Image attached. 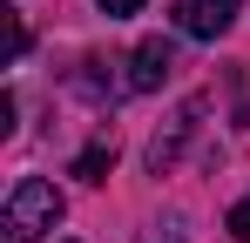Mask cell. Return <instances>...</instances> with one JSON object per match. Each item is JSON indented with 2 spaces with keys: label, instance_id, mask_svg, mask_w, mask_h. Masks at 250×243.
<instances>
[{
  "label": "cell",
  "instance_id": "6da1fadb",
  "mask_svg": "<svg viewBox=\"0 0 250 243\" xmlns=\"http://www.w3.org/2000/svg\"><path fill=\"white\" fill-rule=\"evenodd\" d=\"M54 223H61V189L41 182V176H21V182H14V196H7V209H0L7 243H41Z\"/></svg>",
  "mask_w": 250,
  "mask_h": 243
},
{
  "label": "cell",
  "instance_id": "7a4b0ae2",
  "mask_svg": "<svg viewBox=\"0 0 250 243\" xmlns=\"http://www.w3.org/2000/svg\"><path fill=\"white\" fill-rule=\"evenodd\" d=\"M237 14H244V0H176V34L216 40V34L237 27Z\"/></svg>",
  "mask_w": 250,
  "mask_h": 243
},
{
  "label": "cell",
  "instance_id": "3957f363",
  "mask_svg": "<svg viewBox=\"0 0 250 243\" xmlns=\"http://www.w3.org/2000/svg\"><path fill=\"white\" fill-rule=\"evenodd\" d=\"M169 68H176V40L149 34L135 54H128V88H135V95H149V88H163V81H169Z\"/></svg>",
  "mask_w": 250,
  "mask_h": 243
},
{
  "label": "cell",
  "instance_id": "277c9868",
  "mask_svg": "<svg viewBox=\"0 0 250 243\" xmlns=\"http://www.w3.org/2000/svg\"><path fill=\"white\" fill-rule=\"evenodd\" d=\"M196 122H203V101H183V108H176V122H169V128L156 135V142H149V169H156V176H169V169H176L183 142L196 135Z\"/></svg>",
  "mask_w": 250,
  "mask_h": 243
},
{
  "label": "cell",
  "instance_id": "5b68a950",
  "mask_svg": "<svg viewBox=\"0 0 250 243\" xmlns=\"http://www.w3.org/2000/svg\"><path fill=\"white\" fill-rule=\"evenodd\" d=\"M108 169H115V135L88 142V149H82V162H75V176H82V182H102Z\"/></svg>",
  "mask_w": 250,
  "mask_h": 243
},
{
  "label": "cell",
  "instance_id": "8992f818",
  "mask_svg": "<svg viewBox=\"0 0 250 243\" xmlns=\"http://www.w3.org/2000/svg\"><path fill=\"white\" fill-rule=\"evenodd\" d=\"M135 243H189V230H183V216H163V223H149Z\"/></svg>",
  "mask_w": 250,
  "mask_h": 243
},
{
  "label": "cell",
  "instance_id": "52a82bcc",
  "mask_svg": "<svg viewBox=\"0 0 250 243\" xmlns=\"http://www.w3.org/2000/svg\"><path fill=\"white\" fill-rule=\"evenodd\" d=\"M223 230H230L237 243H250V196H244V202H230V216H223Z\"/></svg>",
  "mask_w": 250,
  "mask_h": 243
},
{
  "label": "cell",
  "instance_id": "ba28073f",
  "mask_svg": "<svg viewBox=\"0 0 250 243\" xmlns=\"http://www.w3.org/2000/svg\"><path fill=\"white\" fill-rule=\"evenodd\" d=\"M237 128H250V68H237V101H230Z\"/></svg>",
  "mask_w": 250,
  "mask_h": 243
},
{
  "label": "cell",
  "instance_id": "9c48e42d",
  "mask_svg": "<svg viewBox=\"0 0 250 243\" xmlns=\"http://www.w3.org/2000/svg\"><path fill=\"white\" fill-rule=\"evenodd\" d=\"M27 54V27H21V14L7 7V61H21Z\"/></svg>",
  "mask_w": 250,
  "mask_h": 243
},
{
  "label": "cell",
  "instance_id": "30bf717a",
  "mask_svg": "<svg viewBox=\"0 0 250 243\" xmlns=\"http://www.w3.org/2000/svg\"><path fill=\"white\" fill-rule=\"evenodd\" d=\"M95 7H102V14H115V20H122V14H135V7H142V0H95Z\"/></svg>",
  "mask_w": 250,
  "mask_h": 243
}]
</instances>
